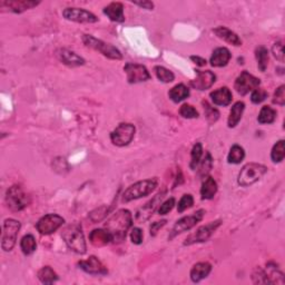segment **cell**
Segmentation results:
<instances>
[{
	"label": "cell",
	"instance_id": "1",
	"mask_svg": "<svg viewBox=\"0 0 285 285\" xmlns=\"http://www.w3.org/2000/svg\"><path fill=\"white\" fill-rule=\"evenodd\" d=\"M133 225V216L131 212L125 209L117 211L105 223V229L111 233L114 243H122L125 241L128 230Z\"/></svg>",
	"mask_w": 285,
	"mask_h": 285
},
{
	"label": "cell",
	"instance_id": "2",
	"mask_svg": "<svg viewBox=\"0 0 285 285\" xmlns=\"http://www.w3.org/2000/svg\"><path fill=\"white\" fill-rule=\"evenodd\" d=\"M61 237L71 251L77 254H85L87 250L86 241L81 226L79 224L67 225L61 233Z\"/></svg>",
	"mask_w": 285,
	"mask_h": 285
},
{
	"label": "cell",
	"instance_id": "3",
	"mask_svg": "<svg viewBox=\"0 0 285 285\" xmlns=\"http://www.w3.org/2000/svg\"><path fill=\"white\" fill-rule=\"evenodd\" d=\"M157 184L158 179L156 177L139 180V182L131 185L127 189H125V192L123 193L122 201L124 203H128V202L145 198V196L151 194L157 187Z\"/></svg>",
	"mask_w": 285,
	"mask_h": 285
},
{
	"label": "cell",
	"instance_id": "4",
	"mask_svg": "<svg viewBox=\"0 0 285 285\" xmlns=\"http://www.w3.org/2000/svg\"><path fill=\"white\" fill-rule=\"evenodd\" d=\"M82 43H84L87 47L98 51V53H101L102 55L107 57V58L114 60L123 59L122 53L115 47V46L105 43V41H103L101 39H97L94 37V36L84 35L82 36Z\"/></svg>",
	"mask_w": 285,
	"mask_h": 285
},
{
	"label": "cell",
	"instance_id": "5",
	"mask_svg": "<svg viewBox=\"0 0 285 285\" xmlns=\"http://www.w3.org/2000/svg\"><path fill=\"white\" fill-rule=\"evenodd\" d=\"M267 172V167L258 163H248L245 166H243L237 177V183L243 187L250 186L257 180H260L265 173Z\"/></svg>",
	"mask_w": 285,
	"mask_h": 285
},
{
	"label": "cell",
	"instance_id": "6",
	"mask_svg": "<svg viewBox=\"0 0 285 285\" xmlns=\"http://www.w3.org/2000/svg\"><path fill=\"white\" fill-rule=\"evenodd\" d=\"M6 203L8 209L13 212H20L30 204L29 195L18 185L9 187L6 193Z\"/></svg>",
	"mask_w": 285,
	"mask_h": 285
},
{
	"label": "cell",
	"instance_id": "7",
	"mask_svg": "<svg viewBox=\"0 0 285 285\" xmlns=\"http://www.w3.org/2000/svg\"><path fill=\"white\" fill-rule=\"evenodd\" d=\"M20 222L14 219H7L4 222L3 237H2V248L5 252L12 251L16 245L17 236L20 231Z\"/></svg>",
	"mask_w": 285,
	"mask_h": 285
},
{
	"label": "cell",
	"instance_id": "8",
	"mask_svg": "<svg viewBox=\"0 0 285 285\" xmlns=\"http://www.w3.org/2000/svg\"><path fill=\"white\" fill-rule=\"evenodd\" d=\"M204 215H205V211L204 210H199L192 215L182 217V219L178 220L177 222L175 223V225L173 226L172 231H170V233H169L168 240H173V238L175 236H177L178 234H182V233H184L186 231H189L191 229H193V227L196 226L198 223H200L202 220H203Z\"/></svg>",
	"mask_w": 285,
	"mask_h": 285
},
{
	"label": "cell",
	"instance_id": "9",
	"mask_svg": "<svg viewBox=\"0 0 285 285\" xmlns=\"http://www.w3.org/2000/svg\"><path fill=\"white\" fill-rule=\"evenodd\" d=\"M135 132H136V128L133 124L122 123L111 133V141L115 146H127L134 139Z\"/></svg>",
	"mask_w": 285,
	"mask_h": 285
},
{
	"label": "cell",
	"instance_id": "10",
	"mask_svg": "<svg viewBox=\"0 0 285 285\" xmlns=\"http://www.w3.org/2000/svg\"><path fill=\"white\" fill-rule=\"evenodd\" d=\"M65 224L63 217L57 214H47L41 217L36 224V229L41 235H50Z\"/></svg>",
	"mask_w": 285,
	"mask_h": 285
},
{
	"label": "cell",
	"instance_id": "11",
	"mask_svg": "<svg viewBox=\"0 0 285 285\" xmlns=\"http://www.w3.org/2000/svg\"><path fill=\"white\" fill-rule=\"evenodd\" d=\"M221 224H222V221L217 220L214 222H211L209 223V224H206L204 226H201L198 231L192 233L191 235L187 236V238H186L184 242V245H193L195 244V243L206 242Z\"/></svg>",
	"mask_w": 285,
	"mask_h": 285
},
{
	"label": "cell",
	"instance_id": "12",
	"mask_svg": "<svg viewBox=\"0 0 285 285\" xmlns=\"http://www.w3.org/2000/svg\"><path fill=\"white\" fill-rule=\"evenodd\" d=\"M261 84V80L257 77L253 76L250 72L244 70L241 72V75L237 77L234 84V88L238 94L242 96L247 95L250 91L258 88Z\"/></svg>",
	"mask_w": 285,
	"mask_h": 285
},
{
	"label": "cell",
	"instance_id": "13",
	"mask_svg": "<svg viewBox=\"0 0 285 285\" xmlns=\"http://www.w3.org/2000/svg\"><path fill=\"white\" fill-rule=\"evenodd\" d=\"M124 70L126 72L127 81L129 84H137V82L147 81L151 79L152 77L146 67L139 64L127 63L124 66Z\"/></svg>",
	"mask_w": 285,
	"mask_h": 285
},
{
	"label": "cell",
	"instance_id": "14",
	"mask_svg": "<svg viewBox=\"0 0 285 285\" xmlns=\"http://www.w3.org/2000/svg\"><path fill=\"white\" fill-rule=\"evenodd\" d=\"M63 16L67 20L80 24H94L98 22V18L94 14L81 8H66L63 12Z\"/></svg>",
	"mask_w": 285,
	"mask_h": 285
},
{
	"label": "cell",
	"instance_id": "15",
	"mask_svg": "<svg viewBox=\"0 0 285 285\" xmlns=\"http://www.w3.org/2000/svg\"><path fill=\"white\" fill-rule=\"evenodd\" d=\"M39 4V2H33V0H2L0 9L2 12L22 14L26 10L37 7Z\"/></svg>",
	"mask_w": 285,
	"mask_h": 285
},
{
	"label": "cell",
	"instance_id": "16",
	"mask_svg": "<svg viewBox=\"0 0 285 285\" xmlns=\"http://www.w3.org/2000/svg\"><path fill=\"white\" fill-rule=\"evenodd\" d=\"M165 195H166V191H165V189L162 191V192H159V193L156 196H155L153 200L147 202V203L145 204L142 207V209H139L137 211V213H136V221L138 223L146 222L149 219V217H151L154 214V212L156 211L157 206L160 205V203H162V201H163Z\"/></svg>",
	"mask_w": 285,
	"mask_h": 285
},
{
	"label": "cell",
	"instance_id": "17",
	"mask_svg": "<svg viewBox=\"0 0 285 285\" xmlns=\"http://www.w3.org/2000/svg\"><path fill=\"white\" fill-rule=\"evenodd\" d=\"M216 81V75L211 70H196V78L191 80V87L198 90H206L214 85Z\"/></svg>",
	"mask_w": 285,
	"mask_h": 285
},
{
	"label": "cell",
	"instance_id": "18",
	"mask_svg": "<svg viewBox=\"0 0 285 285\" xmlns=\"http://www.w3.org/2000/svg\"><path fill=\"white\" fill-rule=\"evenodd\" d=\"M78 266L82 271L91 274V275H106L108 274L107 267L94 255L88 257L86 261L78 262Z\"/></svg>",
	"mask_w": 285,
	"mask_h": 285
},
{
	"label": "cell",
	"instance_id": "19",
	"mask_svg": "<svg viewBox=\"0 0 285 285\" xmlns=\"http://www.w3.org/2000/svg\"><path fill=\"white\" fill-rule=\"evenodd\" d=\"M55 55L59 61L68 67H79L85 65V59L69 49L60 48L56 50Z\"/></svg>",
	"mask_w": 285,
	"mask_h": 285
},
{
	"label": "cell",
	"instance_id": "20",
	"mask_svg": "<svg viewBox=\"0 0 285 285\" xmlns=\"http://www.w3.org/2000/svg\"><path fill=\"white\" fill-rule=\"evenodd\" d=\"M89 241L94 246L102 247L111 244L113 236L106 229H96L89 234Z\"/></svg>",
	"mask_w": 285,
	"mask_h": 285
},
{
	"label": "cell",
	"instance_id": "21",
	"mask_svg": "<svg viewBox=\"0 0 285 285\" xmlns=\"http://www.w3.org/2000/svg\"><path fill=\"white\" fill-rule=\"evenodd\" d=\"M104 14L110 18L112 22L124 23L125 22V15H124V5L122 3H111L108 6L104 8Z\"/></svg>",
	"mask_w": 285,
	"mask_h": 285
},
{
	"label": "cell",
	"instance_id": "22",
	"mask_svg": "<svg viewBox=\"0 0 285 285\" xmlns=\"http://www.w3.org/2000/svg\"><path fill=\"white\" fill-rule=\"evenodd\" d=\"M210 96L212 98V102H213L217 106L230 105L233 100L232 91L230 90V88H227V87H222V88H219V89L212 91Z\"/></svg>",
	"mask_w": 285,
	"mask_h": 285
},
{
	"label": "cell",
	"instance_id": "23",
	"mask_svg": "<svg viewBox=\"0 0 285 285\" xmlns=\"http://www.w3.org/2000/svg\"><path fill=\"white\" fill-rule=\"evenodd\" d=\"M212 271V265L207 262L196 263L191 269V278L194 283H199L206 278Z\"/></svg>",
	"mask_w": 285,
	"mask_h": 285
},
{
	"label": "cell",
	"instance_id": "24",
	"mask_svg": "<svg viewBox=\"0 0 285 285\" xmlns=\"http://www.w3.org/2000/svg\"><path fill=\"white\" fill-rule=\"evenodd\" d=\"M231 57L232 55L229 49L225 47H220L213 51L210 63L213 67H224L229 64Z\"/></svg>",
	"mask_w": 285,
	"mask_h": 285
},
{
	"label": "cell",
	"instance_id": "25",
	"mask_svg": "<svg viewBox=\"0 0 285 285\" xmlns=\"http://www.w3.org/2000/svg\"><path fill=\"white\" fill-rule=\"evenodd\" d=\"M213 33L219 38L225 40L226 43H229V44H231L233 46H236V47H238V46L242 45L241 38L238 37V36L234 32H232V30L229 29V28L223 27V26H220V27H216L215 29H213Z\"/></svg>",
	"mask_w": 285,
	"mask_h": 285
},
{
	"label": "cell",
	"instance_id": "26",
	"mask_svg": "<svg viewBox=\"0 0 285 285\" xmlns=\"http://www.w3.org/2000/svg\"><path fill=\"white\" fill-rule=\"evenodd\" d=\"M245 110V104L243 102H237L232 106L229 119H227V125L230 128H234L240 123L243 112Z\"/></svg>",
	"mask_w": 285,
	"mask_h": 285
},
{
	"label": "cell",
	"instance_id": "27",
	"mask_svg": "<svg viewBox=\"0 0 285 285\" xmlns=\"http://www.w3.org/2000/svg\"><path fill=\"white\" fill-rule=\"evenodd\" d=\"M217 192V183L215 182V179L213 177H206L205 180L202 184L201 188V195L203 200H212L215 196Z\"/></svg>",
	"mask_w": 285,
	"mask_h": 285
},
{
	"label": "cell",
	"instance_id": "28",
	"mask_svg": "<svg viewBox=\"0 0 285 285\" xmlns=\"http://www.w3.org/2000/svg\"><path fill=\"white\" fill-rule=\"evenodd\" d=\"M168 96L174 103H179L189 96V89L184 84H178L169 90Z\"/></svg>",
	"mask_w": 285,
	"mask_h": 285
},
{
	"label": "cell",
	"instance_id": "29",
	"mask_svg": "<svg viewBox=\"0 0 285 285\" xmlns=\"http://www.w3.org/2000/svg\"><path fill=\"white\" fill-rule=\"evenodd\" d=\"M37 276L39 281L44 284H53L58 279V275H57L56 272L50 266L41 267L37 273Z\"/></svg>",
	"mask_w": 285,
	"mask_h": 285
},
{
	"label": "cell",
	"instance_id": "30",
	"mask_svg": "<svg viewBox=\"0 0 285 285\" xmlns=\"http://www.w3.org/2000/svg\"><path fill=\"white\" fill-rule=\"evenodd\" d=\"M20 248H22L23 253L25 255H30L33 254L36 248H37V243H36V238L32 234L25 235L22 241H20Z\"/></svg>",
	"mask_w": 285,
	"mask_h": 285
},
{
	"label": "cell",
	"instance_id": "31",
	"mask_svg": "<svg viewBox=\"0 0 285 285\" xmlns=\"http://www.w3.org/2000/svg\"><path fill=\"white\" fill-rule=\"evenodd\" d=\"M255 57L257 60L258 69L264 72L268 66V50L264 46H260L255 50Z\"/></svg>",
	"mask_w": 285,
	"mask_h": 285
},
{
	"label": "cell",
	"instance_id": "32",
	"mask_svg": "<svg viewBox=\"0 0 285 285\" xmlns=\"http://www.w3.org/2000/svg\"><path fill=\"white\" fill-rule=\"evenodd\" d=\"M245 157L244 148L240 145H233L227 156V162L230 164H240Z\"/></svg>",
	"mask_w": 285,
	"mask_h": 285
},
{
	"label": "cell",
	"instance_id": "33",
	"mask_svg": "<svg viewBox=\"0 0 285 285\" xmlns=\"http://www.w3.org/2000/svg\"><path fill=\"white\" fill-rule=\"evenodd\" d=\"M276 118V111H274L272 107L263 106L258 114L257 122L260 124H272Z\"/></svg>",
	"mask_w": 285,
	"mask_h": 285
},
{
	"label": "cell",
	"instance_id": "34",
	"mask_svg": "<svg viewBox=\"0 0 285 285\" xmlns=\"http://www.w3.org/2000/svg\"><path fill=\"white\" fill-rule=\"evenodd\" d=\"M285 157V142L284 139L278 141L274 145L271 152V158L274 163H281Z\"/></svg>",
	"mask_w": 285,
	"mask_h": 285
},
{
	"label": "cell",
	"instance_id": "35",
	"mask_svg": "<svg viewBox=\"0 0 285 285\" xmlns=\"http://www.w3.org/2000/svg\"><path fill=\"white\" fill-rule=\"evenodd\" d=\"M202 156H203V147H202L201 143H196L194 145L193 149H192V153H191L189 166H191L192 169H193V170L196 169V167H198V165L201 162Z\"/></svg>",
	"mask_w": 285,
	"mask_h": 285
},
{
	"label": "cell",
	"instance_id": "36",
	"mask_svg": "<svg viewBox=\"0 0 285 285\" xmlns=\"http://www.w3.org/2000/svg\"><path fill=\"white\" fill-rule=\"evenodd\" d=\"M155 74H156L157 78L163 82H172L175 79V75L169 69L165 68L163 66H156L154 68Z\"/></svg>",
	"mask_w": 285,
	"mask_h": 285
},
{
	"label": "cell",
	"instance_id": "37",
	"mask_svg": "<svg viewBox=\"0 0 285 285\" xmlns=\"http://www.w3.org/2000/svg\"><path fill=\"white\" fill-rule=\"evenodd\" d=\"M253 282L255 284H269V279L267 277V274L265 269L261 267H256L253 272Z\"/></svg>",
	"mask_w": 285,
	"mask_h": 285
},
{
	"label": "cell",
	"instance_id": "38",
	"mask_svg": "<svg viewBox=\"0 0 285 285\" xmlns=\"http://www.w3.org/2000/svg\"><path fill=\"white\" fill-rule=\"evenodd\" d=\"M194 205V199L191 194H185L183 195V198L180 199L177 205V212L178 213H183L184 211L191 209L192 206Z\"/></svg>",
	"mask_w": 285,
	"mask_h": 285
},
{
	"label": "cell",
	"instance_id": "39",
	"mask_svg": "<svg viewBox=\"0 0 285 285\" xmlns=\"http://www.w3.org/2000/svg\"><path fill=\"white\" fill-rule=\"evenodd\" d=\"M179 114L180 116H183L184 118L187 119L199 117V112L192 105H188V104H184V105H182V107L179 108Z\"/></svg>",
	"mask_w": 285,
	"mask_h": 285
},
{
	"label": "cell",
	"instance_id": "40",
	"mask_svg": "<svg viewBox=\"0 0 285 285\" xmlns=\"http://www.w3.org/2000/svg\"><path fill=\"white\" fill-rule=\"evenodd\" d=\"M204 104V111H205V116L207 118V121L210 123H215L217 119L220 117V112L216 110V108L212 107L209 105V103H203Z\"/></svg>",
	"mask_w": 285,
	"mask_h": 285
},
{
	"label": "cell",
	"instance_id": "41",
	"mask_svg": "<svg viewBox=\"0 0 285 285\" xmlns=\"http://www.w3.org/2000/svg\"><path fill=\"white\" fill-rule=\"evenodd\" d=\"M268 96L267 91L262 89V88H256V89H254L252 91V95H251V101L253 104H261L264 101L266 100Z\"/></svg>",
	"mask_w": 285,
	"mask_h": 285
},
{
	"label": "cell",
	"instance_id": "42",
	"mask_svg": "<svg viewBox=\"0 0 285 285\" xmlns=\"http://www.w3.org/2000/svg\"><path fill=\"white\" fill-rule=\"evenodd\" d=\"M212 165H213V158H212L210 153H206L203 162H202V165H201V170H200L201 176H206L207 174H209V172L212 168Z\"/></svg>",
	"mask_w": 285,
	"mask_h": 285
},
{
	"label": "cell",
	"instance_id": "43",
	"mask_svg": "<svg viewBox=\"0 0 285 285\" xmlns=\"http://www.w3.org/2000/svg\"><path fill=\"white\" fill-rule=\"evenodd\" d=\"M273 103L276 104V105H279V106L285 105V86L284 85L279 86L276 89V91L274 92Z\"/></svg>",
	"mask_w": 285,
	"mask_h": 285
},
{
	"label": "cell",
	"instance_id": "44",
	"mask_svg": "<svg viewBox=\"0 0 285 285\" xmlns=\"http://www.w3.org/2000/svg\"><path fill=\"white\" fill-rule=\"evenodd\" d=\"M175 205V199L174 198H170L168 200H166L159 205V209H158V214L159 215H166L168 214L170 211L173 210V207Z\"/></svg>",
	"mask_w": 285,
	"mask_h": 285
},
{
	"label": "cell",
	"instance_id": "45",
	"mask_svg": "<svg viewBox=\"0 0 285 285\" xmlns=\"http://www.w3.org/2000/svg\"><path fill=\"white\" fill-rule=\"evenodd\" d=\"M272 53H273L274 57H275V58L278 61L283 63V61H284V46H283L282 41H277V43L273 45Z\"/></svg>",
	"mask_w": 285,
	"mask_h": 285
},
{
	"label": "cell",
	"instance_id": "46",
	"mask_svg": "<svg viewBox=\"0 0 285 285\" xmlns=\"http://www.w3.org/2000/svg\"><path fill=\"white\" fill-rule=\"evenodd\" d=\"M94 212H96V213H92V212H91V213L89 214V217H90V220L92 222L97 223V222L102 221L104 217H105L108 214V212H110V210L106 209L105 206H103V207H100V209L95 210Z\"/></svg>",
	"mask_w": 285,
	"mask_h": 285
},
{
	"label": "cell",
	"instance_id": "47",
	"mask_svg": "<svg viewBox=\"0 0 285 285\" xmlns=\"http://www.w3.org/2000/svg\"><path fill=\"white\" fill-rule=\"evenodd\" d=\"M143 237H144L143 231L141 229H138V227H134L131 232V240L134 244H136V245L142 244Z\"/></svg>",
	"mask_w": 285,
	"mask_h": 285
},
{
	"label": "cell",
	"instance_id": "48",
	"mask_svg": "<svg viewBox=\"0 0 285 285\" xmlns=\"http://www.w3.org/2000/svg\"><path fill=\"white\" fill-rule=\"evenodd\" d=\"M167 221L166 220H163V221H160V222H155V223H152V225L151 227H149V231H151V235L152 236H155L157 234V232L159 231V229H162V227L166 224Z\"/></svg>",
	"mask_w": 285,
	"mask_h": 285
},
{
	"label": "cell",
	"instance_id": "49",
	"mask_svg": "<svg viewBox=\"0 0 285 285\" xmlns=\"http://www.w3.org/2000/svg\"><path fill=\"white\" fill-rule=\"evenodd\" d=\"M134 5H136V6L138 7H141L143 9H146V10H153L154 8V4L152 2H135L133 3Z\"/></svg>",
	"mask_w": 285,
	"mask_h": 285
},
{
	"label": "cell",
	"instance_id": "50",
	"mask_svg": "<svg viewBox=\"0 0 285 285\" xmlns=\"http://www.w3.org/2000/svg\"><path fill=\"white\" fill-rule=\"evenodd\" d=\"M191 60L194 61V63L198 66H200V67H203V66H205L207 64L206 59L202 58V57H200V56H191Z\"/></svg>",
	"mask_w": 285,
	"mask_h": 285
}]
</instances>
